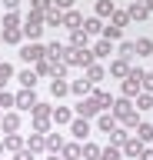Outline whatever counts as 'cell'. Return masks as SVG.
Instances as JSON below:
<instances>
[{
	"label": "cell",
	"mask_w": 153,
	"mask_h": 160,
	"mask_svg": "<svg viewBox=\"0 0 153 160\" xmlns=\"http://www.w3.org/2000/svg\"><path fill=\"white\" fill-rule=\"evenodd\" d=\"M110 113L117 117V123H123V127H136L140 120H136V110H133V103L127 97H120V100H113V107H110Z\"/></svg>",
	"instance_id": "6da1fadb"
},
{
	"label": "cell",
	"mask_w": 153,
	"mask_h": 160,
	"mask_svg": "<svg viewBox=\"0 0 153 160\" xmlns=\"http://www.w3.org/2000/svg\"><path fill=\"white\" fill-rule=\"evenodd\" d=\"M63 63H67V67H90V63H97V60H93V50H90V47H87V50H73V47H67Z\"/></svg>",
	"instance_id": "7a4b0ae2"
},
{
	"label": "cell",
	"mask_w": 153,
	"mask_h": 160,
	"mask_svg": "<svg viewBox=\"0 0 153 160\" xmlns=\"http://www.w3.org/2000/svg\"><path fill=\"white\" fill-rule=\"evenodd\" d=\"M140 90H143V70L136 67V70H130V73L123 77V97L130 100V97H136Z\"/></svg>",
	"instance_id": "3957f363"
},
{
	"label": "cell",
	"mask_w": 153,
	"mask_h": 160,
	"mask_svg": "<svg viewBox=\"0 0 153 160\" xmlns=\"http://www.w3.org/2000/svg\"><path fill=\"white\" fill-rule=\"evenodd\" d=\"M23 37H30V40H37V37H43V13H30L27 17V23H23Z\"/></svg>",
	"instance_id": "277c9868"
},
{
	"label": "cell",
	"mask_w": 153,
	"mask_h": 160,
	"mask_svg": "<svg viewBox=\"0 0 153 160\" xmlns=\"http://www.w3.org/2000/svg\"><path fill=\"white\" fill-rule=\"evenodd\" d=\"M20 57L27 63H37V60L47 57V50H43V43H27V47H20Z\"/></svg>",
	"instance_id": "5b68a950"
},
{
	"label": "cell",
	"mask_w": 153,
	"mask_h": 160,
	"mask_svg": "<svg viewBox=\"0 0 153 160\" xmlns=\"http://www.w3.org/2000/svg\"><path fill=\"white\" fill-rule=\"evenodd\" d=\"M13 107H17V110H33V107H37L33 90H20V93H13Z\"/></svg>",
	"instance_id": "8992f818"
},
{
	"label": "cell",
	"mask_w": 153,
	"mask_h": 160,
	"mask_svg": "<svg viewBox=\"0 0 153 160\" xmlns=\"http://www.w3.org/2000/svg\"><path fill=\"white\" fill-rule=\"evenodd\" d=\"M77 113H80V117L87 120V117H97V113H100V107L93 103V97H83L80 103H77Z\"/></svg>",
	"instance_id": "52a82bcc"
},
{
	"label": "cell",
	"mask_w": 153,
	"mask_h": 160,
	"mask_svg": "<svg viewBox=\"0 0 153 160\" xmlns=\"http://www.w3.org/2000/svg\"><path fill=\"white\" fill-rule=\"evenodd\" d=\"M143 150H146V143H140L136 137H130L127 143H123V150H120V153H127V157H143Z\"/></svg>",
	"instance_id": "ba28073f"
},
{
	"label": "cell",
	"mask_w": 153,
	"mask_h": 160,
	"mask_svg": "<svg viewBox=\"0 0 153 160\" xmlns=\"http://www.w3.org/2000/svg\"><path fill=\"white\" fill-rule=\"evenodd\" d=\"M47 60H50V63H60L63 60V53H67V47H63V43H57V40H53V43H47Z\"/></svg>",
	"instance_id": "9c48e42d"
},
{
	"label": "cell",
	"mask_w": 153,
	"mask_h": 160,
	"mask_svg": "<svg viewBox=\"0 0 153 160\" xmlns=\"http://www.w3.org/2000/svg\"><path fill=\"white\" fill-rule=\"evenodd\" d=\"M70 133L77 140H87L90 137V123H87V120H70Z\"/></svg>",
	"instance_id": "30bf717a"
},
{
	"label": "cell",
	"mask_w": 153,
	"mask_h": 160,
	"mask_svg": "<svg viewBox=\"0 0 153 160\" xmlns=\"http://www.w3.org/2000/svg\"><path fill=\"white\" fill-rule=\"evenodd\" d=\"M27 147V140L20 137V133H7V137H3V150H13V153H17V150H23Z\"/></svg>",
	"instance_id": "8fae6325"
},
{
	"label": "cell",
	"mask_w": 153,
	"mask_h": 160,
	"mask_svg": "<svg viewBox=\"0 0 153 160\" xmlns=\"http://www.w3.org/2000/svg\"><path fill=\"white\" fill-rule=\"evenodd\" d=\"M43 27H63V10H47V13H43Z\"/></svg>",
	"instance_id": "7c38bea8"
},
{
	"label": "cell",
	"mask_w": 153,
	"mask_h": 160,
	"mask_svg": "<svg viewBox=\"0 0 153 160\" xmlns=\"http://www.w3.org/2000/svg\"><path fill=\"white\" fill-rule=\"evenodd\" d=\"M63 27H70V30H80V27H83V17H80V10H67V13H63Z\"/></svg>",
	"instance_id": "4fadbf2b"
},
{
	"label": "cell",
	"mask_w": 153,
	"mask_h": 160,
	"mask_svg": "<svg viewBox=\"0 0 153 160\" xmlns=\"http://www.w3.org/2000/svg\"><path fill=\"white\" fill-rule=\"evenodd\" d=\"M87 43H90V37L83 30H70V47L73 50H87Z\"/></svg>",
	"instance_id": "5bb4252c"
},
{
	"label": "cell",
	"mask_w": 153,
	"mask_h": 160,
	"mask_svg": "<svg viewBox=\"0 0 153 160\" xmlns=\"http://www.w3.org/2000/svg\"><path fill=\"white\" fill-rule=\"evenodd\" d=\"M90 93H93V103H97L100 110H110V107H113V100H110L107 90H90Z\"/></svg>",
	"instance_id": "9a60e30c"
},
{
	"label": "cell",
	"mask_w": 153,
	"mask_h": 160,
	"mask_svg": "<svg viewBox=\"0 0 153 160\" xmlns=\"http://www.w3.org/2000/svg\"><path fill=\"white\" fill-rule=\"evenodd\" d=\"M130 70H133V67H130V60H123V57H120V60H113V63H110V73H113V77H127Z\"/></svg>",
	"instance_id": "2e32d148"
},
{
	"label": "cell",
	"mask_w": 153,
	"mask_h": 160,
	"mask_svg": "<svg viewBox=\"0 0 153 160\" xmlns=\"http://www.w3.org/2000/svg\"><path fill=\"white\" fill-rule=\"evenodd\" d=\"M83 33L87 37H93V33H103V23H100V17H90V20H83Z\"/></svg>",
	"instance_id": "e0dca14e"
},
{
	"label": "cell",
	"mask_w": 153,
	"mask_h": 160,
	"mask_svg": "<svg viewBox=\"0 0 153 160\" xmlns=\"http://www.w3.org/2000/svg\"><path fill=\"white\" fill-rule=\"evenodd\" d=\"M97 127H100L103 133H113V130H117V117H113V113H100V120H97Z\"/></svg>",
	"instance_id": "ac0fdd59"
},
{
	"label": "cell",
	"mask_w": 153,
	"mask_h": 160,
	"mask_svg": "<svg viewBox=\"0 0 153 160\" xmlns=\"http://www.w3.org/2000/svg\"><path fill=\"white\" fill-rule=\"evenodd\" d=\"M27 150H30V153H40V150H47V140H43V133H30V140H27Z\"/></svg>",
	"instance_id": "d6986e66"
},
{
	"label": "cell",
	"mask_w": 153,
	"mask_h": 160,
	"mask_svg": "<svg viewBox=\"0 0 153 160\" xmlns=\"http://www.w3.org/2000/svg\"><path fill=\"white\" fill-rule=\"evenodd\" d=\"M0 123H3V130H7V133H17L20 117H17V113H3V117H0Z\"/></svg>",
	"instance_id": "ffe728a7"
},
{
	"label": "cell",
	"mask_w": 153,
	"mask_h": 160,
	"mask_svg": "<svg viewBox=\"0 0 153 160\" xmlns=\"http://www.w3.org/2000/svg\"><path fill=\"white\" fill-rule=\"evenodd\" d=\"M90 90H93L90 80H73V83H70V93H77V97H87Z\"/></svg>",
	"instance_id": "44dd1931"
},
{
	"label": "cell",
	"mask_w": 153,
	"mask_h": 160,
	"mask_svg": "<svg viewBox=\"0 0 153 160\" xmlns=\"http://www.w3.org/2000/svg\"><path fill=\"white\" fill-rule=\"evenodd\" d=\"M43 140H47V150H50V153H60V150H63V137H60V133H47Z\"/></svg>",
	"instance_id": "7402d4cb"
},
{
	"label": "cell",
	"mask_w": 153,
	"mask_h": 160,
	"mask_svg": "<svg viewBox=\"0 0 153 160\" xmlns=\"http://www.w3.org/2000/svg\"><path fill=\"white\" fill-rule=\"evenodd\" d=\"M136 140L140 143H153V127L150 123H136Z\"/></svg>",
	"instance_id": "603a6c76"
},
{
	"label": "cell",
	"mask_w": 153,
	"mask_h": 160,
	"mask_svg": "<svg viewBox=\"0 0 153 160\" xmlns=\"http://www.w3.org/2000/svg\"><path fill=\"white\" fill-rule=\"evenodd\" d=\"M0 40H7V43H20V40H23V30L20 27H10V30L0 33Z\"/></svg>",
	"instance_id": "cb8c5ba5"
},
{
	"label": "cell",
	"mask_w": 153,
	"mask_h": 160,
	"mask_svg": "<svg viewBox=\"0 0 153 160\" xmlns=\"http://www.w3.org/2000/svg\"><path fill=\"white\" fill-rule=\"evenodd\" d=\"M133 47H136V57H146V53H153V40L150 37H140Z\"/></svg>",
	"instance_id": "d4e9b609"
},
{
	"label": "cell",
	"mask_w": 153,
	"mask_h": 160,
	"mask_svg": "<svg viewBox=\"0 0 153 160\" xmlns=\"http://www.w3.org/2000/svg\"><path fill=\"white\" fill-rule=\"evenodd\" d=\"M127 140H130V133H127V127H117V130L110 133V143H113V147H123Z\"/></svg>",
	"instance_id": "484cf974"
},
{
	"label": "cell",
	"mask_w": 153,
	"mask_h": 160,
	"mask_svg": "<svg viewBox=\"0 0 153 160\" xmlns=\"http://www.w3.org/2000/svg\"><path fill=\"white\" fill-rule=\"evenodd\" d=\"M53 123H70V120H73V113H70V110H67V107H53Z\"/></svg>",
	"instance_id": "4316f807"
},
{
	"label": "cell",
	"mask_w": 153,
	"mask_h": 160,
	"mask_svg": "<svg viewBox=\"0 0 153 160\" xmlns=\"http://www.w3.org/2000/svg\"><path fill=\"white\" fill-rule=\"evenodd\" d=\"M23 83V90H33L37 87V73H33V70H20V77H17Z\"/></svg>",
	"instance_id": "83f0119b"
},
{
	"label": "cell",
	"mask_w": 153,
	"mask_h": 160,
	"mask_svg": "<svg viewBox=\"0 0 153 160\" xmlns=\"http://www.w3.org/2000/svg\"><path fill=\"white\" fill-rule=\"evenodd\" d=\"M127 13H130V20H146V17H150V10L143 7V3H130Z\"/></svg>",
	"instance_id": "f1b7e54d"
},
{
	"label": "cell",
	"mask_w": 153,
	"mask_h": 160,
	"mask_svg": "<svg viewBox=\"0 0 153 160\" xmlns=\"http://www.w3.org/2000/svg\"><path fill=\"white\" fill-rule=\"evenodd\" d=\"M33 73H37V77H53V63H50L47 57L37 60V70H33Z\"/></svg>",
	"instance_id": "f546056e"
},
{
	"label": "cell",
	"mask_w": 153,
	"mask_h": 160,
	"mask_svg": "<svg viewBox=\"0 0 153 160\" xmlns=\"http://www.w3.org/2000/svg\"><path fill=\"white\" fill-rule=\"evenodd\" d=\"M113 0H97V17H113Z\"/></svg>",
	"instance_id": "4dcf8cb0"
},
{
	"label": "cell",
	"mask_w": 153,
	"mask_h": 160,
	"mask_svg": "<svg viewBox=\"0 0 153 160\" xmlns=\"http://www.w3.org/2000/svg\"><path fill=\"white\" fill-rule=\"evenodd\" d=\"M103 77H107V73H103L100 63H90V67H87V80H90V83H97V80H103Z\"/></svg>",
	"instance_id": "1f68e13d"
},
{
	"label": "cell",
	"mask_w": 153,
	"mask_h": 160,
	"mask_svg": "<svg viewBox=\"0 0 153 160\" xmlns=\"http://www.w3.org/2000/svg\"><path fill=\"white\" fill-rule=\"evenodd\" d=\"M50 93H53V97H63V93H70V83H67V80H53Z\"/></svg>",
	"instance_id": "d6a6232c"
},
{
	"label": "cell",
	"mask_w": 153,
	"mask_h": 160,
	"mask_svg": "<svg viewBox=\"0 0 153 160\" xmlns=\"http://www.w3.org/2000/svg\"><path fill=\"white\" fill-rule=\"evenodd\" d=\"M60 153H63V160H77L80 157V143H63Z\"/></svg>",
	"instance_id": "836d02e7"
},
{
	"label": "cell",
	"mask_w": 153,
	"mask_h": 160,
	"mask_svg": "<svg viewBox=\"0 0 153 160\" xmlns=\"http://www.w3.org/2000/svg\"><path fill=\"white\" fill-rule=\"evenodd\" d=\"M80 157L97 160V157H100V147H97V143H83V147H80Z\"/></svg>",
	"instance_id": "e575fe53"
},
{
	"label": "cell",
	"mask_w": 153,
	"mask_h": 160,
	"mask_svg": "<svg viewBox=\"0 0 153 160\" xmlns=\"http://www.w3.org/2000/svg\"><path fill=\"white\" fill-rule=\"evenodd\" d=\"M97 160H120V147H113V143H110V147H103Z\"/></svg>",
	"instance_id": "d590c367"
},
{
	"label": "cell",
	"mask_w": 153,
	"mask_h": 160,
	"mask_svg": "<svg viewBox=\"0 0 153 160\" xmlns=\"http://www.w3.org/2000/svg\"><path fill=\"white\" fill-rule=\"evenodd\" d=\"M127 23H130V13H127V10H113V27H127Z\"/></svg>",
	"instance_id": "8d00e7d4"
},
{
	"label": "cell",
	"mask_w": 153,
	"mask_h": 160,
	"mask_svg": "<svg viewBox=\"0 0 153 160\" xmlns=\"http://www.w3.org/2000/svg\"><path fill=\"white\" fill-rule=\"evenodd\" d=\"M110 53V40H100L97 47H93V60H100V57H107Z\"/></svg>",
	"instance_id": "74e56055"
},
{
	"label": "cell",
	"mask_w": 153,
	"mask_h": 160,
	"mask_svg": "<svg viewBox=\"0 0 153 160\" xmlns=\"http://www.w3.org/2000/svg\"><path fill=\"white\" fill-rule=\"evenodd\" d=\"M120 57H123V60H133V57H136V47H133L130 40H127V43H120Z\"/></svg>",
	"instance_id": "f35d334b"
},
{
	"label": "cell",
	"mask_w": 153,
	"mask_h": 160,
	"mask_svg": "<svg viewBox=\"0 0 153 160\" xmlns=\"http://www.w3.org/2000/svg\"><path fill=\"white\" fill-rule=\"evenodd\" d=\"M120 37H123L120 27H113V23H110V27H103V40H120Z\"/></svg>",
	"instance_id": "ab89813d"
},
{
	"label": "cell",
	"mask_w": 153,
	"mask_h": 160,
	"mask_svg": "<svg viewBox=\"0 0 153 160\" xmlns=\"http://www.w3.org/2000/svg\"><path fill=\"white\" fill-rule=\"evenodd\" d=\"M10 77H13V67L10 63H0V90H3V83H7Z\"/></svg>",
	"instance_id": "60d3db41"
},
{
	"label": "cell",
	"mask_w": 153,
	"mask_h": 160,
	"mask_svg": "<svg viewBox=\"0 0 153 160\" xmlns=\"http://www.w3.org/2000/svg\"><path fill=\"white\" fill-rule=\"evenodd\" d=\"M136 103H140L136 110H150V107H153V93H140V100H136Z\"/></svg>",
	"instance_id": "b9f144b4"
},
{
	"label": "cell",
	"mask_w": 153,
	"mask_h": 160,
	"mask_svg": "<svg viewBox=\"0 0 153 160\" xmlns=\"http://www.w3.org/2000/svg\"><path fill=\"white\" fill-rule=\"evenodd\" d=\"M17 23H20V17H17V10H13V13H7V17H3V30L17 27Z\"/></svg>",
	"instance_id": "7bdbcfd3"
},
{
	"label": "cell",
	"mask_w": 153,
	"mask_h": 160,
	"mask_svg": "<svg viewBox=\"0 0 153 160\" xmlns=\"http://www.w3.org/2000/svg\"><path fill=\"white\" fill-rule=\"evenodd\" d=\"M0 107H13V93H7V90H0Z\"/></svg>",
	"instance_id": "ee69618b"
},
{
	"label": "cell",
	"mask_w": 153,
	"mask_h": 160,
	"mask_svg": "<svg viewBox=\"0 0 153 160\" xmlns=\"http://www.w3.org/2000/svg\"><path fill=\"white\" fill-rule=\"evenodd\" d=\"M53 7H57V10H63V13H67V10H73V0H53Z\"/></svg>",
	"instance_id": "f6af8a7d"
},
{
	"label": "cell",
	"mask_w": 153,
	"mask_h": 160,
	"mask_svg": "<svg viewBox=\"0 0 153 160\" xmlns=\"http://www.w3.org/2000/svg\"><path fill=\"white\" fill-rule=\"evenodd\" d=\"M143 93H153V73H143Z\"/></svg>",
	"instance_id": "bcb514c9"
},
{
	"label": "cell",
	"mask_w": 153,
	"mask_h": 160,
	"mask_svg": "<svg viewBox=\"0 0 153 160\" xmlns=\"http://www.w3.org/2000/svg\"><path fill=\"white\" fill-rule=\"evenodd\" d=\"M33 157H37V153H30V150H27V147H23V150H17V153H13V160H33Z\"/></svg>",
	"instance_id": "7dc6e473"
},
{
	"label": "cell",
	"mask_w": 153,
	"mask_h": 160,
	"mask_svg": "<svg viewBox=\"0 0 153 160\" xmlns=\"http://www.w3.org/2000/svg\"><path fill=\"white\" fill-rule=\"evenodd\" d=\"M3 7H7V10H10V13H13V10L20 7V0H3Z\"/></svg>",
	"instance_id": "c3c4849f"
},
{
	"label": "cell",
	"mask_w": 153,
	"mask_h": 160,
	"mask_svg": "<svg viewBox=\"0 0 153 160\" xmlns=\"http://www.w3.org/2000/svg\"><path fill=\"white\" fill-rule=\"evenodd\" d=\"M140 160H153V150H143V157Z\"/></svg>",
	"instance_id": "681fc988"
},
{
	"label": "cell",
	"mask_w": 153,
	"mask_h": 160,
	"mask_svg": "<svg viewBox=\"0 0 153 160\" xmlns=\"http://www.w3.org/2000/svg\"><path fill=\"white\" fill-rule=\"evenodd\" d=\"M143 7H146V10H150V13H153V0H146V3H143Z\"/></svg>",
	"instance_id": "f907efd6"
},
{
	"label": "cell",
	"mask_w": 153,
	"mask_h": 160,
	"mask_svg": "<svg viewBox=\"0 0 153 160\" xmlns=\"http://www.w3.org/2000/svg\"><path fill=\"white\" fill-rule=\"evenodd\" d=\"M0 157H3V140H0Z\"/></svg>",
	"instance_id": "816d5d0a"
},
{
	"label": "cell",
	"mask_w": 153,
	"mask_h": 160,
	"mask_svg": "<svg viewBox=\"0 0 153 160\" xmlns=\"http://www.w3.org/2000/svg\"><path fill=\"white\" fill-rule=\"evenodd\" d=\"M133 3H146V0H133Z\"/></svg>",
	"instance_id": "f5cc1de1"
},
{
	"label": "cell",
	"mask_w": 153,
	"mask_h": 160,
	"mask_svg": "<svg viewBox=\"0 0 153 160\" xmlns=\"http://www.w3.org/2000/svg\"><path fill=\"white\" fill-rule=\"evenodd\" d=\"M50 160H57V153H53V157H50Z\"/></svg>",
	"instance_id": "db71d44e"
},
{
	"label": "cell",
	"mask_w": 153,
	"mask_h": 160,
	"mask_svg": "<svg viewBox=\"0 0 153 160\" xmlns=\"http://www.w3.org/2000/svg\"><path fill=\"white\" fill-rule=\"evenodd\" d=\"M0 117H3V110H0Z\"/></svg>",
	"instance_id": "11a10c76"
},
{
	"label": "cell",
	"mask_w": 153,
	"mask_h": 160,
	"mask_svg": "<svg viewBox=\"0 0 153 160\" xmlns=\"http://www.w3.org/2000/svg\"><path fill=\"white\" fill-rule=\"evenodd\" d=\"M0 63H3V60H0Z\"/></svg>",
	"instance_id": "9f6ffc18"
}]
</instances>
